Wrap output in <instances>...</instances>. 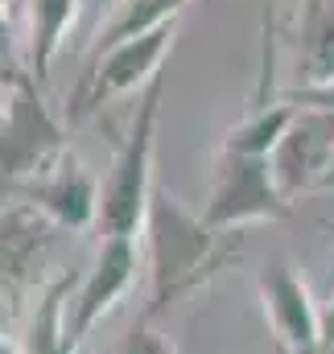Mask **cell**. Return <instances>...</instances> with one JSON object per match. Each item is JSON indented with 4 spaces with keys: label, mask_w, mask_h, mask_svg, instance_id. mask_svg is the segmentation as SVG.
Here are the masks:
<instances>
[{
    "label": "cell",
    "mask_w": 334,
    "mask_h": 354,
    "mask_svg": "<svg viewBox=\"0 0 334 354\" xmlns=\"http://www.w3.org/2000/svg\"><path fill=\"white\" fill-rule=\"evenodd\" d=\"M21 202L37 206L58 231H87L99 218V181L91 177V169L79 161V153L71 149Z\"/></svg>",
    "instance_id": "obj_10"
},
{
    "label": "cell",
    "mask_w": 334,
    "mask_h": 354,
    "mask_svg": "<svg viewBox=\"0 0 334 354\" xmlns=\"http://www.w3.org/2000/svg\"><path fill=\"white\" fill-rule=\"evenodd\" d=\"M161 99H166V71L137 95L124 140L112 157V169L99 185V218L95 227L103 235H128L141 239L149 202H153V153H157V120H161Z\"/></svg>",
    "instance_id": "obj_2"
},
{
    "label": "cell",
    "mask_w": 334,
    "mask_h": 354,
    "mask_svg": "<svg viewBox=\"0 0 334 354\" xmlns=\"http://www.w3.org/2000/svg\"><path fill=\"white\" fill-rule=\"evenodd\" d=\"M67 309H71V276L62 272L37 292L21 354H79V346L71 342V330H67Z\"/></svg>",
    "instance_id": "obj_14"
},
{
    "label": "cell",
    "mask_w": 334,
    "mask_h": 354,
    "mask_svg": "<svg viewBox=\"0 0 334 354\" xmlns=\"http://www.w3.org/2000/svg\"><path fill=\"white\" fill-rule=\"evenodd\" d=\"M79 354H87V351H79Z\"/></svg>",
    "instance_id": "obj_23"
},
{
    "label": "cell",
    "mask_w": 334,
    "mask_h": 354,
    "mask_svg": "<svg viewBox=\"0 0 334 354\" xmlns=\"http://www.w3.org/2000/svg\"><path fill=\"white\" fill-rule=\"evenodd\" d=\"M141 235H145V260H149L145 317H161L166 309L211 288L244 252V235L215 231L202 214L186 210L166 185L153 189Z\"/></svg>",
    "instance_id": "obj_1"
},
{
    "label": "cell",
    "mask_w": 334,
    "mask_h": 354,
    "mask_svg": "<svg viewBox=\"0 0 334 354\" xmlns=\"http://www.w3.org/2000/svg\"><path fill=\"white\" fill-rule=\"evenodd\" d=\"M322 227H326V231H331V235H334V223H331V218H322Z\"/></svg>",
    "instance_id": "obj_21"
},
{
    "label": "cell",
    "mask_w": 334,
    "mask_h": 354,
    "mask_svg": "<svg viewBox=\"0 0 334 354\" xmlns=\"http://www.w3.org/2000/svg\"><path fill=\"white\" fill-rule=\"evenodd\" d=\"M0 115H4V99H0Z\"/></svg>",
    "instance_id": "obj_22"
},
{
    "label": "cell",
    "mask_w": 334,
    "mask_h": 354,
    "mask_svg": "<svg viewBox=\"0 0 334 354\" xmlns=\"http://www.w3.org/2000/svg\"><path fill=\"white\" fill-rule=\"evenodd\" d=\"M107 354H177V346H173V338L169 334H161L157 326H153V317H137V326L112 346Z\"/></svg>",
    "instance_id": "obj_16"
},
{
    "label": "cell",
    "mask_w": 334,
    "mask_h": 354,
    "mask_svg": "<svg viewBox=\"0 0 334 354\" xmlns=\"http://www.w3.org/2000/svg\"><path fill=\"white\" fill-rule=\"evenodd\" d=\"M260 305L281 354H322V313L310 284L285 264H268L260 272Z\"/></svg>",
    "instance_id": "obj_7"
},
{
    "label": "cell",
    "mask_w": 334,
    "mask_h": 354,
    "mask_svg": "<svg viewBox=\"0 0 334 354\" xmlns=\"http://www.w3.org/2000/svg\"><path fill=\"white\" fill-rule=\"evenodd\" d=\"M79 12H83V0H25V12H21L25 41H21V50H25V75L37 87H46L50 66L62 54Z\"/></svg>",
    "instance_id": "obj_11"
},
{
    "label": "cell",
    "mask_w": 334,
    "mask_h": 354,
    "mask_svg": "<svg viewBox=\"0 0 334 354\" xmlns=\"http://www.w3.org/2000/svg\"><path fill=\"white\" fill-rule=\"evenodd\" d=\"M289 214H293V202L281 194L268 157H244V153L219 149L206 206H202V218L215 231L244 235V227H252V223H276Z\"/></svg>",
    "instance_id": "obj_4"
},
{
    "label": "cell",
    "mask_w": 334,
    "mask_h": 354,
    "mask_svg": "<svg viewBox=\"0 0 334 354\" xmlns=\"http://www.w3.org/2000/svg\"><path fill=\"white\" fill-rule=\"evenodd\" d=\"M322 313V354H334V292L326 297V305H318Z\"/></svg>",
    "instance_id": "obj_18"
},
{
    "label": "cell",
    "mask_w": 334,
    "mask_h": 354,
    "mask_svg": "<svg viewBox=\"0 0 334 354\" xmlns=\"http://www.w3.org/2000/svg\"><path fill=\"white\" fill-rule=\"evenodd\" d=\"M4 8H8V17H12V21H21V12H25V0H4Z\"/></svg>",
    "instance_id": "obj_19"
},
{
    "label": "cell",
    "mask_w": 334,
    "mask_h": 354,
    "mask_svg": "<svg viewBox=\"0 0 334 354\" xmlns=\"http://www.w3.org/2000/svg\"><path fill=\"white\" fill-rule=\"evenodd\" d=\"M173 37H177V21H166L141 37H128L103 54L91 58V66L83 71V83L75 91V99L67 103L71 120H83L91 111H99L103 103L120 99V95H141L157 75H161V62L173 50Z\"/></svg>",
    "instance_id": "obj_5"
},
{
    "label": "cell",
    "mask_w": 334,
    "mask_h": 354,
    "mask_svg": "<svg viewBox=\"0 0 334 354\" xmlns=\"http://www.w3.org/2000/svg\"><path fill=\"white\" fill-rule=\"evenodd\" d=\"M272 177L289 202L301 194H318L334 185V136L322 120V111H297L293 128L268 157Z\"/></svg>",
    "instance_id": "obj_9"
},
{
    "label": "cell",
    "mask_w": 334,
    "mask_h": 354,
    "mask_svg": "<svg viewBox=\"0 0 334 354\" xmlns=\"http://www.w3.org/2000/svg\"><path fill=\"white\" fill-rule=\"evenodd\" d=\"M297 107L285 95H264L248 107V115L240 124L227 128L223 136V153H244V157H272V149L285 140V132L293 128Z\"/></svg>",
    "instance_id": "obj_13"
},
{
    "label": "cell",
    "mask_w": 334,
    "mask_h": 354,
    "mask_svg": "<svg viewBox=\"0 0 334 354\" xmlns=\"http://www.w3.org/2000/svg\"><path fill=\"white\" fill-rule=\"evenodd\" d=\"M182 4L186 0H120L116 12L107 17V25L99 29V37H95V54H103V50H112L128 37H141V33L166 25V21H177Z\"/></svg>",
    "instance_id": "obj_15"
},
{
    "label": "cell",
    "mask_w": 334,
    "mask_h": 354,
    "mask_svg": "<svg viewBox=\"0 0 334 354\" xmlns=\"http://www.w3.org/2000/svg\"><path fill=\"white\" fill-rule=\"evenodd\" d=\"M0 354H21V346H12V342L4 338V330H0Z\"/></svg>",
    "instance_id": "obj_20"
},
{
    "label": "cell",
    "mask_w": 334,
    "mask_h": 354,
    "mask_svg": "<svg viewBox=\"0 0 334 354\" xmlns=\"http://www.w3.org/2000/svg\"><path fill=\"white\" fill-rule=\"evenodd\" d=\"M137 268H141V248L128 235H103L95 260L79 280V288L71 292V309H67V330L71 342L83 351L91 330L128 297V288L137 284Z\"/></svg>",
    "instance_id": "obj_6"
},
{
    "label": "cell",
    "mask_w": 334,
    "mask_h": 354,
    "mask_svg": "<svg viewBox=\"0 0 334 354\" xmlns=\"http://www.w3.org/2000/svg\"><path fill=\"white\" fill-rule=\"evenodd\" d=\"M67 153V128L50 111L42 87L29 75L12 79L0 115V202H21Z\"/></svg>",
    "instance_id": "obj_3"
},
{
    "label": "cell",
    "mask_w": 334,
    "mask_h": 354,
    "mask_svg": "<svg viewBox=\"0 0 334 354\" xmlns=\"http://www.w3.org/2000/svg\"><path fill=\"white\" fill-rule=\"evenodd\" d=\"M297 111H334V83H318V87H289L281 91Z\"/></svg>",
    "instance_id": "obj_17"
},
{
    "label": "cell",
    "mask_w": 334,
    "mask_h": 354,
    "mask_svg": "<svg viewBox=\"0 0 334 354\" xmlns=\"http://www.w3.org/2000/svg\"><path fill=\"white\" fill-rule=\"evenodd\" d=\"M54 223L29 202H0V301L21 309L54 243Z\"/></svg>",
    "instance_id": "obj_8"
},
{
    "label": "cell",
    "mask_w": 334,
    "mask_h": 354,
    "mask_svg": "<svg viewBox=\"0 0 334 354\" xmlns=\"http://www.w3.org/2000/svg\"><path fill=\"white\" fill-rule=\"evenodd\" d=\"M297 87L334 83V0H301L297 12Z\"/></svg>",
    "instance_id": "obj_12"
}]
</instances>
